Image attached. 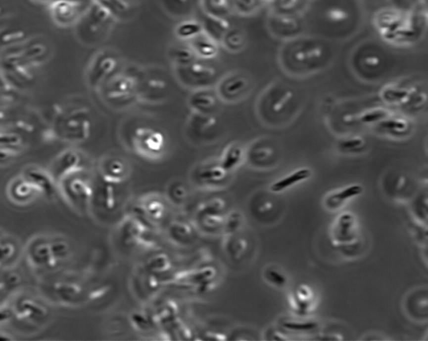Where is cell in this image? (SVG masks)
Returning <instances> with one entry per match:
<instances>
[{
	"label": "cell",
	"instance_id": "1",
	"mask_svg": "<svg viewBox=\"0 0 428 341\" xmlns=\"http://www.w3.org/2000/svg\"><path fill=\"white\" fill-rule=\"evenodd\" d=\"M142 67L127 65L115 73L97 91L103 103L114 111H127L138 101V82Z\"/></svg>",
	"mask_w": 428,
	"mask_h": 341
},
{
	"label": "cell",
	"instance_id": "2",
	"mask_svg": "<svg viewBox=\"0 0 428 341\" xmlns=\"http://www.w3.org/2000/svg\"><path fill=\"white\" fill-rule=\"evenodd\" d=\"M120 137L130 151L146 159H157L167 148V136L153 124L127 121L120 129Z\"/></svg>",
	"mask_w": 428,
	"mask_h": 341
},
{
	"label": "cell",
	"instance_id": "3",
	"mask_svg": "<svg viewBox=\"0 0 428 341\" xmlns=\"http://www.w3.org/2000/svg\"><path fill=\"white\" fill-rule=\"evenodd\" d=\"M116 22L111 13L94 0L75 25L76 37L85 45H97L108 38Z\"/></svg>",
	"mask_w": 428,
	"mask_h": 341
},
{
	"label": "cell",
	"instance_id": "4",
	"mask_svg": "<svg viewBox=\"0 0 428 341\" xmlns=\"http://www.w3.org/2000/svg\"><path fill=\"white\" fill-rule=\"evenodd\" d=\"M183 135L189 144L196 147L218 143L224 135L221 118L218 114H202L191 112L184 124Z\"/></svg>",
	"mask_w": 428,
	"mask_h": 341
},
{
	"label": "cell",
	"instance_id": "5",
	"mask_svg": "<svg viewBox=\"0 0 428 341\" xmlns=\"http://www.w3.org/2000/svg\"><path fill=\"white\" fill-rule=\"evenodd\" d=\"M92 129V114L87 108H76L63 114L57 120V135L72 144L87 141Z\"/></svg>",
	"mask_w": 428,
	"mask_h": 341
},
{
	"label": "cell",
	"instance_id": "6",
	"mask_svg": "<svg viewBox=\"0 0 428 341\" xmlns=\"http://www.w3.org/2000/svg\"><path fill=\"white\" fill-rule=\"evenodd\" d=\"M169 82L164 72L158 68L142 67L138 82V101L159 105L168 98Z\"/></svg>",
	"mask_w": 428,
	"mask_h": 341
},
{
	"label": "cell",
	"instance_id": "7",
	"mask_svg": "<svg viewBox=\"0 0 428 341\" xmlns=\"http://www.w3.org/2000/svg\"><path fill=\"white\" fill-rule=\"evenodd\" d=\"M120 56L111 48L100 49L90 60L86 70V83L90 89L97 92L105 81L117 72Z\"/></svg>",
	"mask_w": 428,
	"mask_h": 341
},
{
	"label": "cell",
	"instance_id": "8",
	"mask_svg": "<svg viewBox=\"0 0 428 341\" xmlns=\"http://www.w3.org/2000/svg\"><path fill=\"white\" fill-rule=\"evenodd\" d=\"M173 72L181 86L190 91L214 88L219 78L215 68L197 59L189 65L173 67Z\"/></svg>",
	"mask_w": 428,
	"mask_h": 341
},
{
	"label": "cell",
	"instance_id": "9",
	"mask_svg": "<svg viewBox=\"0 0 428 341\" xmlns=\"http://www.w3.org/2000/svg\"><path fill=\"white\" fill-rule=\"evenodd\" d=\"M249 89V80L243 74L237 71L227 73L219 77L215 86L218 100L224 104H234L243 99Z\"/></svg>",
	"mask_w": 428,
	"mask_h": 341
},
{
	"label": "cell",
	"instance_id": "10",
	"mask_svg": "<svg viewBox=\"0 0 428 341\" xmlns=\"http://www.w3.org/2000/svg\"><path fill=\"white\" fill-rule=\"evenodd\" d=\"M331 235L337 248L344 250L353 248L359 240V225L356 215L350 212L340 214L334 221Z\"/></svg>",
	"mask_w": 428,
	"mask_h": 341
},
{
	"label": "cell",
	"instance_id": "11",
	"mask_svg": "<svg viewBox=\"0 0 428 341\" xmlns=\"http://www.w3.org/2000/svg\"><path fill=\"white\" fill-rule=\"evenodd\" d=\"M53 21L59 27L75 26L83 14L81 3L75 0H56L49 6Z\"/></svg>",
	"mask_w": 428,
	"mask_h": 341
},
{
	"label": "cell",
	"instance_id": "12",
	"mask_svg": "<svg viewBox=\"0 0 428 341\" xmlns=\"http://www.w3.org/2000/svg\"><path fill=\"white\" fill-rule=\"evenodd\" d=\"M220 103L214 88L192 90L187 99V105L190 111L202 114H218Z\"/></svg>",
	"mask_w": 428,
	"mask_h": 341
},
{
	"label": "cell",
	"instance_id": "13",
	"mask_svg": "<svg viewBox=\"0 0 428 341\" xmlns=\"http://www.w3.org/2000/svg\"><path fill=\"white\" fill-rule=\"evenodd\" d=\"M229 173L220 165L218 159H210L197 164L192 170V177L203 186H214L226 180Z\"/></svg>",
	"mask_w": 428,
	"mask_h": 341
},
{
	"label": "cell",
	"instance_id": "14",
	"mask_svg": "<svg viewBox=\"0 0 428 341\" xmlns=\"http://www.w3.org/2000/svg\"><path fill=\"white\" fill-rule=\"evenodd\" d=\"M363 192L364 187L360 184L345 186L329 193L324 199V206L329 211H336L347 202L360 196Z\"/></svg>",
	"mask_w": 428,
	"mask_h": 341
},
{
	"label": "cell",
	"instance_id": "15",
	"mask_svg": "<svg viewBox=\"0 0 428 341\" xmlns=\"http://www.w3.org/2000/svg\"><path fill=\"white\" fill-rule=\"evenodd\" d=\"M82 156L76 150H66L60 153L54 163L53 174L57 179L66 177L77 171L81 166Z\"/></svg>",
	"mask_w": 428,
	"mask_h": 341
},
{
	"label": "cell",
	"instance_id": "16",
	"mask_svg": "<svg viewBox=\"0 0 428 341\" xmlns=\"http://www.w3.org/2000/svg\"><path fill=\"white\" fill-rule=\"evenodd\" d=\"M189 45L193 50L197 59L209 60L218 57L220 50V44L218 41L211 38L209 35L202 32L189 42Z\"/></svg>",
	"mask_w": 428,
	"mask_h": 341
},
{
	"label": "cell",
	"instance_id": "17",
	"mask_svg": "<svg viewBox=\"0 0 428 341\" xmlns=\"http://www.w3.org/2000/svg\"><path fill=\"white\" fill-rule=\"evenodd\" d=\"M24 179L32 185L36 190H39L47 197H51L55 193L54 180L50 175L38 168H29L25 170Z\"/></svg>",
	"mask_w": 428,
	"mask_h": 341
},
{
	"label": "cell",
	"instance_id": "18",
	"mask_svg": "<svg viewBox=\"0 0 428 341\" xmlns=\"http://www.w3.org/2000/svg\"><path fill=\"white\" fill-rule=\"evenodd\" d=\"M100 171L105 180L120 181L127 175L128 166L120 157L105 156L100 161Z\"/></svg>",
	"mask_w": 428,
	"mask_h": 341
},
{
	"label": "cell",
	"instance_id": "19",
	"mask_svg": "<svg viewBox=\"0 0 428 341\" xmlns=\"http://www.w3.org/2000/svg\"><path fill=\"white\" fill-rule=\"evenodd\" d=\"M167 56L173 67L189 65L198 59L189 43L181 41L172 43L167 48Z\"/></svg>",
	"mask_w": 428,
	"mask_h": 341
},
{
	"label": "cell",
	"instance_id": "20",
	"mask_svg": "<svg viewBox=\"0 0 428 341\" xmlns=\"http://www.w3.org/2000/svg\"><path fill=\"white\" fill-rule=\"evenodd\" d=\"M218 159L227 172L231 173L245 159V150L238 143H231L224 148Z\"/></svg>",
	"mask_w": 428,
	"mask_h": 341
},
{
	"label": "cell",
	"instance_id": "21",
	"mask_svg": "<svg viewBox=\"0 0 428 341\" xmlns=\"http://www.w3.org/2000/svg\"><path fill=\"white\" fill-rule=\"evenodd\" d=\"M311 175H312V171L308 168L297 169L289 175H287L285 177L281 178L277 181L273 183L270 186V192L273 193H283L299 183L309 180L311 177Z\"/></svg>",
	"mask_w": 428,
	"mask_h": 341
},
{
	"label": "cell",
	"instance_id": "22",
	"mask_svg": "<svg viewBox=\"0 0 428 341\" xmlns=\"http://www.w3.org/2000/svg\"><path fill=\"white\" fill-rule=\"evenodd\" d=\"M314 299L315 296L309 286L299 285L291 296L292 308L299 315L307 314L314 304Z\"/></svg>",
	"mask_w": 428,
	"mask_h": 341
},
{
	"label": "cell",
	"instance_id": "23",
	"mask_svg": "<svg viewBox=\"0 0 428 341\" xmlns=\"http://www.w3.org/2000/svg\"><path fill=\"white\" fill-rule=\"evenodd\" d=\"M201 23H202L203 32L209 35L211 38L218 41V43L220 42L227 31L231 28L226 18L212 16L208 14H204Z\"/></svg>",
	"mask_w": 428,
	"mask_h": 341
},
{
	"label": "cell",
	"instance_id": "24",
	"mask_svg": "<svg viewBox=\"0 0 428 341\" xmlns=\"http://www.w3.org/2000/svg\"><path fill=\"white\" fill-rule=\"evenodd\" d=\"M174 35L178 41L189 42L203 32L202 23L194 19H184L174 27Z\"/></svg>",
	"mask_w": 428,
	"mask_h": 341
},
{
	"label": "cell",
	"instance_id": "25",
	"mask_svg": "<svg viewBox=\"0 0 428 341\" xmlns=\"http://www.w3.org/2000/svg\"><path fill=\"white\" fill-rule=\"evenodd\" d=\"M237 234H229L224 243V250L232 261H240L248 250L245 239L238 236Z\"/></svg>",
	"mask_w": 428,
	"mask_h": 341
},
{
	"label": "cell",
	"instance_id": "26",
	"mask_svg": "<svg viewBox=\"0 0 428 341\" xmlns=\"http://www.w3.org/2000/svg\"><path fill=\"white\" fill-rule=\"evenodd\" d=\"M245 43L244 36L242 31L237 29L230 28L226 34L223 36L219 44L230 53H238L241 51Z\"/></svg>",
	"mask_w": 428,
	"mask_h": 341
},
{
	"label": "cell",
	"instance_id": "27",
	"mask_svg": "<svg viewBox=\"0 0 428 341\" xmlns=\"http://www.w3.org/2000/svg\"><path fill=\"white\" fill-rule=\"evenodd\" d=\"M263 276L269 285L276 289L282 290L288 284V275L283 269L276 265L266 266L263 272Z\"/></svg>",
	"mask_w": 428,
	"mask_h": 341
},
{
	"label": "cell",
	"instance_id": "28",
	"mask_svg": "<svg viewBox=\"0 0 428 341\" xmlns=\"http://www.w3.org/2000/svg\"><path fill=\"white\" fill-rule=\"evenodd\" d=\"M96 2L107 9L116 21L124 20L125 18L129 14V3L126 0H95Z\"/></svg>",
	"mask_w": 428,
	"mask_h": 341
},
{
	"label": "cell",
	"instance_id": "29",
	"mask_svg": "<svg viewBox=\"0 0 428 341\" xmlns=\"http://www.w3.org/2000/svg\"><path fill=\"white\" fill-rule=\"evenodd\" d=\"M203 14L226 18L230 10L229 0H202Z\"/></svg>",
	"mask_w": 428,
	"mask_h": 341
},
{
	"label": "cell",
	"instance_id": "30",
	"mask_svg": "<svg viewBox=\"0 0 428 341\" xmlns=\"http://www.w3.org/2000/svg\"><path fill=\"white\" fill-rule=\"evenodd\" d=\"M282 327L288 331L295 333H312L320 329V325L314 320H286L281 322Z\"/></svg>",
	"mask_w": 428,
	"mask_h": 341
},
{
	"label": "cell",
	"instance_id": "31",
	"mask_svg": "<svg viewBox=\"0 0 428 341\" xmlns=\"http://www.w3.org/2000/svg\"><path fill=\"white\" fill-rule=\"evenodd\" d=\"M170 238L178 244H186L192 239V231L188 225L176 222L170 226L168 231Z\"/></svg>",
	"mask_w": 428,
	"mask_h": 341
},
{
	"label": "cell",
	"instance_id": "32",
	"mask_svg": "<svg viewBox=\"0 0 428 341\" xmlns=\"http://www.w3.org/2000/svg\"><path fill=\"white\" fill-rule=\"evenodd\" d=\"M163 6L171 16L185 19L189 14L190 0H164Z\"/></svg>",
	"mask_w": 428,
	"mask_h": 341
},
{
	"label": "cell",
	"instance_id": "33",
	"mask_svg": "<svg viewBox=\"0 0 428 341\" xmlns=\"http://www.w3.org/2000/svg\"><path fill=\"white\" fill-rule=\"evenodd\" d=\"M31 260L37 265H51L54 260L49 245H39L30 253Z\"/></svg>",
	"mask_w": 428,
	"mask_h": 341
},
{
	"label": "cell",
	"instance_id": "34",
	"mask_svg": "<svg viewBox=\"0 0 428 341\" xmlns=\"http://www.w3.org/2000/svg\"><path fill=\"white\" fill-rule=\"evenodd\" d=\"M15 89L3 75L0 74V109L8 107L15 99Z\"/></svg>",
	"mask_w": 428,
	"mask_h": 341
},
{
	"label": "cell",
	"instance_id": "35",
	"mask_svg": "<svg viewBox=\"0 0 428 341\" xmlns=\"http://www.w3.org/2000/svg\"><path fill=\"white\" fill-rule=\"evenodd\" d=\"M34 190L35 188L33 187L32 185L24 178V180H19L14 183V185L11 188V194L13 195L14 199L23 201L29 199L32 195Z\"/></svg>",
	"mask_w": 428,
	"mask_h": 341
},
{
	"label": "cell",
	"instance_id": "36",
	"mask_svg": "<svg viewBox=\"0 0 428 341\" xmlns=\"http://www.w3.org/2000/svg\"><path fill=\"white\" fill-rule=\"evenodd\" d=\"M243 216L238 210L229 213L224 221V230L227 234H237L243 226Z\"/></svg>",
	"mask_w": 428,
	"mask_h": 341
},
{
	"label": "cell",
	"instance_id": "37",
	"mask_svg": "<svg viewBox=\"0 0 428 341\" xmlns=\"http://www.w3.org/2000/svg\"><path fill=\"white\" fill-rule=\"evenodd\" d=\"M69 191L76 201L86 202L91 195L89 187L81 180H74L69 186Z\"/></svg>",
	"mask_w": 428,
	"mask_h": 341
},
{
	"label": "cell",
	"instance_id": "38",
	"mask_svg": "<svg viewBox=\"0 0 428 341\" xmlns=\"http://www.w3.org/2000/svg\"><path fill=\"white\" fill-rule=\"evenodd\" d=\"M20 310L26 317L33 319L44 317L46 313V309H44L43 307L30 301H24L21 303Z\"/></svg>",
	"mask_w": 428,
	"mask_h": 341
},
{
	"label": "cell",
	"instance_id": "39",
	"mask_svg": "<svg viewBox=\"0 0 428 341\" xmlns=\"http://www.w3.org/2000/svg\"><path fill=\"white\" fill-rule=\"evenodd\" d=\"M168 193L170 199H172V201L175 202L176 204H182L186 200L188 197L186 186L180 182L173 184L171 187H169Z\"/></svg>",
	"mask_w": 428,
	"mask_h": 341
},
{
	"label": "cell",
	"instance_id": "40",
	"mask_svg": "<svg viewBox=\"0 0 428 341\" xmlns=\"http://www.w3.org/2000/svg\"><path fill=\"white\" fill-rule=\"evenodd\" d=\"M100 196H101V203L104 208L106 210H113L116 204V195H115V191L111 185L106 184L105 186H103L101 192H100Z\"/></svg>",
	"mask_w": 428,
	"mask_h": 341
},
{
	"label": "cell",
	"instance_id": "41",
	"mask_svg": "<svg viewBox=\"0 0 428 341\" xmlns=\"http://www.w3.org/2000/svg\"><path fill=\"white\" fill-rule=\"evenodd\" d=\"M49 247L51 250L52 255L55 261L58 259L65 258L70 251V248L67 243L62 240L53 242L51 245H49Z\"/></svg>",
	"mask_w": 428,
	"mask_h": 341
},
{
	"label": "cell",
	"instance_id": "42",
	"mask_svg": "<svg viewBox=\"0 0 428 341\" xmlns=\"http://www.w3.org/2000/svg\"><path fill=\"white\" fill-rule=\"evenodd\" d=\"M57 294L59 295L60 298L65 301H72L74 299H76V296H79L80 290L75 285L65 284L57 288Z\"/></svg>",
	"mask_w": 428,
	"mask_h": 341
},
{
	"label": "cell",
	"instance_id": "43",
	"mask_svg": "<svg viewBox=\"0 0 428 341\" xmlns=\"http://www.w3.org/2000/svg\"><path fill=\"white\" fill-rule=\"evenodd\" d=\"M169 261L165 255H157L153 259L149 261L148 268L151 271L161 272L164 271L165 269L168 268Z\"/></svg>",
	"mask_w": 428,
	"mask_h": 341
},
{
	"label": "cell",
	"instance_id": "44",
	"mask_svg": "<svg viewBox=\"0 0 428 341\" xmlns=\"http://www.w3.org/2000/svg\"><path fill=\"white\" fill-rule=\"evenodd\" d=\"M13 253H14V248L12 245L0 244V262L8 260L13 255Z\"/></svg>",
	"mask_w": 428,
	"mask_h": 341
},
{
	"label": "cell",
	"instance_id": "45",
	"mask_svg": "<svg viewBox=\"0 0 428 341\" xmlns=\"http://www.w3.org/2000/svg\"><path fill=\"white\" fill-rule=\"evenodd\" d=\"M14 153L15 152L0 146V164H5L7 162L10 161L12 158L14 157Z\"/></svg>",
	"mask_w": 428,
	"mask_h": 341
},
{
	"label": "cell",
	"instance_id": "46",
	"mask_svg": "<svg viewBox=\"0 0 428 341\" xmlns=\"http://www.w3.org/2000/svg\"><path fill=\"white\" fill-rule=\"evenodd\" d=\"M148 211L149 214L151 215V216H155V217H158L159 215H162V204H160V203H157V202H153V203H151V204H149L148 207Z\"/></svg>",
	"mask_w": 428,
	"mask_h": 341
},
{
	"label": "cell",
	"instance_id": "47",
	"mask_svg": "<svg viewBox=\"0 0 428 341\" xmlns=\"http://www.w3.org/2000/svg\"><path fill=\"white\" fill-rule=\"evenodd\" d=\"M273 204L272 202L271 201H265L263 203V204H259L258 206H257V210H258V213H259V215L260 214H266V213H270V210H272Z\"/></svg>",
	"mask_w": 428,
	"mask_h": 341
},
{
	"label": "cell",
	"instance_id": "48",
	"mask_svg": "<svg viewBox=\"0 0 428 341\" xmlns=\"http://www.w3.org/2000/svg\"><path fill=\"white\" fill-rule=\"evenodd\" d=\"M329 16L332 18V20H335V21H339V20H343V19H345V13L343 12L342 10H339V9H335V10H332L330 12V14H329Z\"/></svg>",
	"mask_w": 428,
	"mask_h": 341
},
{
	"label": "cell",
	"instance_id": "49",
	"mask_svg": "<svg viewBox=\"0 0 428 341\" xmlns=\"http://www.w3.org/2000/svg\"><path fill=\"white\" fill-rule=\"evenodd\" d=\"M362 144V140L361 139H356V140H349L347 142L344 143V148L345 149H355L359 148Z\"/></svg>",
	"mask_w": 428,
	"mask_h": 341
},
{
	"label": "cell",
	"instance_id": "50",
	"mask_svg": "<svg viewBox=\"0 0 428 341\" xmlns=\"http://www.w3.org/2000/svg\"><path fill=\"white\" fill-rule=\"evenodd\" d=\"M366 63L370 66H377L379 65V59L377 57H370L368 59H366Z\"/></svg>",
	"mask_w": 428,
	"mask_h": 341
},
{
	"label": "cell",
	"instance_id": "51",
	"mask_svg": "<svg viewBox=\"0 0 428 341\" xmlns=\"http://www.w3.org/2000/svg\"><path fill=\"white\" fill-rule=\"evenodd\" d=\"M10 315V312H8V310H1L0 311V322H3V321L8 320Z\"/></svg>",
	"mask_w": 428,
	"mask_h": 341
},
{
	"label": "cell",
	"instance_id": "52",
	"mask_svg": "<svg viewBox=\"0 0 428 341\" xmlns=\"http://www.w3.org/2000/svg\"><path fill=\"white\" fill-rule=\"evenodd\" d=\"M10 338H8L7 336H3V334H0V341H9Z\"/></svg>",
	"mask_w": 428,
	"mask_h": 341
}]
</instances>
